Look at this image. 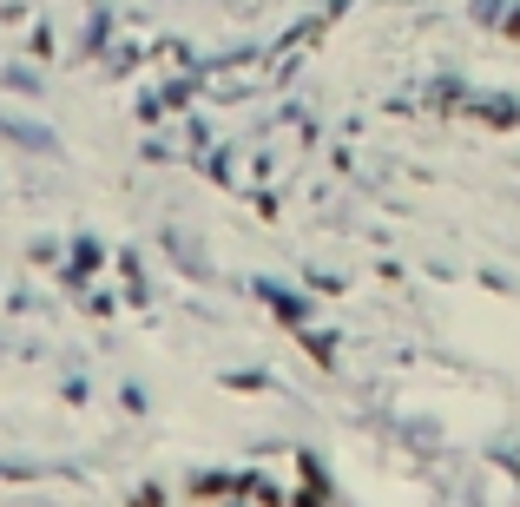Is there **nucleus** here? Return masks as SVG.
I'll return each instance as SVG.
<instances>
[{"mask_svg": "<svg viewBox=\"0 0 520 507\" xmlns=\"http://www.w3.org/2000/svg\"><path fill=\"white\" fill-rule=\"evenodd\" d=\"M507 33H514V40H520V14H507Z\"/></svg>", "mask_w": 520, "mask_h": 507, "instance_id": "nucleus-1", "label": "nucleus"}]
</instances>
